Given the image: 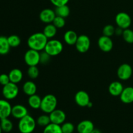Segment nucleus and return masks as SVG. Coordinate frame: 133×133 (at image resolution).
I'll list each match as a JSON object with an SVG mask.
<instances>
[{
	"label": "nucleus",
	"instance_id": "nucleus-30",
	"mask_svg": "<svg viewBox=\"0 0 133 133\" xmlns=\"http://www.w3.org/2000/svg\"><path fill=\"white\" fill-rule=\"evenodd\" d=\"M123 39L126 42L129 44L133 43V31L130 29L129 28L123 30V35H122Z\"/></svg>",
	"mask_w": 133,
	"mask_h": 133
},
{
	"label": "nucleus",
	"instance_id": "nucleus-5",
	"mask_svg": "<svg viewBox=\"0 0 133 133\" xmlns=\"http://www.w3.org/2000/svg\"><path fill=\"white\" fill-rule=\"evenodd\" d=\"M19 93V88L17 84L10 82L6 85L3 86L2 89V94L6 100H12L15 99Z\"/></svg>",
	"mask_w": 133,
	"mask_h": 133
},
{
	"label": "nucleus",
	"instance_id": "nucleus-6",
	"mask_svg": "<svg viewBox=\"0 0 133 133\" xmlns=\"http://www.w3.org/2000/svg\"><path fill=\"white\" fill-rule=\"evenodd\" d=\"M40 51L29 49L24 55V61L29 66H37L40 64Z\"/></svg>",
	"mask_w": 133,
	"mask_h": 133
},
{
	"label": "nucleus",
	"instance_id": "nucleus-8",
	"mask_svg": "<svg viewBox=\"0 0 133 133\" xmlns=\"http://www.w3.org/2000/svg\"><path fill=\"white\" fill-rule=\"evenodd\" d=\"M77 50L81 53H87L90 47V40L87 35H81L78 36L75 44Z\"/></svg>",
	"mask_w": 133,
	"mask_h": 133
},
{
	"label": "nucleus",
	"instance_id": "nucleus-20",
	"mask_svg": "<svg viewBox=\"0 0 133 133\" xmlns=\"http://www.w3.org/2000/svg\"><path fill=\"white\" fill-rule=\"evenodd\" d=\"M37 91V87L34 82L28 81L25 82L23 85V92L25 94L30 96L35 94Z\"/></svg>",
	"mask_w": 133,
	"mask_h": 133
},
{
	"label": "nucleus",
	"instance_id": "nucleus-18",
	"mask_svg": "<svg viewBox=\"0 0 133 133\" xmlns=\"http://www.w3.org/2000/svg\"><path fill=\"white\" fill-rule=\"evenodd\" d=\"M124 88L120 82H112L109 87V92L112 96H119Z\"/></svg>",
	"mask_w": 133,
	"mask_h": 133
},
{
	"label": "nucleus",
	"instance_id": "nucleus-28",
	"mask_svg": "<svg viewBox=\"0 0 133 133\" xmlns=\"http://www.w3.org/2000/svg\"><path fill=\"white\" fill-rule=\"evenodd\" d=\"M51 123V119L49 118V115L43 114L40 116L36 119V124L38 125L40 127H46L47 125Z\"/></svg>",
	"mask_w": 133,
	"mask_h": 133
},
{
	"label": "nucleus",
	"instance_id": "nucleus-10",
	"mask_svg": "<svg viewBox=\"0 0 133 133\" xmlns=\"http://www.w3.org/2000/svg\"><path fill=\"white\" fill-rule=\"evenodd\" d=\"M97 44L99 49L105 53L110 52L114 46V43L112 40L111 37H109L105 35H103L99 37Z\"/></svg>",
	"mask_w": 133,
	"mask_h": 133
},
{
	"label": "nucleus",
	"instance_id": "nucleus-14",
	"mask_svg": "<svg viewBox=\"0 0 133 133\" xmlns=\"http://www.w3.org/2000/svg\"><path fill=\"white\" fill-rule=\"evenodd\" d=\"M11 105L6 99H0V119L9 118L11 115Z\"/></svg>",
	"mask_w": 133,
	"mask_h": 133
},
{
	"label": "nucleus",
	"instance_id": "nucleus-3",
	"mask_svg": "<svg viewBox=\"0 0 133 133\" xmlns=\"http://www.w3.org/2000/svg\"><path fill=\"white\" fill-rule=\"evenodd\" d=\"M57 99L54 95L47 94L42 98L41 106L40 109L45 114H50L57 109Z\"/></svg>",
	"mask_w": 133,
	"mask_h": 133
},
{
	"label": "nucleus",
	"instance_id": "nucleus-40",
	"mask_svg": "<svg viewBox=\"0 0 133 133\" xmlns=\"http://www.w3.org/2000/svg\"><path fill=\"white\" fill-rule=\"evenodd\" d=\"M92 106H93V104H92V103L91 102V101H90V102L89 103H88V105H87V107H88V108H91V107H92Z\"/></svg>",
	"mask_w": 133,
	"mask_h": 133
},
{
	"label": "nucleus",
	"instance_id": "nucleus-13",
	"mask_svg": "<svg viewBox=\"0 0 133 133\" xmlns=\"http://www.w3.org/2000/svg\"><path fill=\"white\" fill-rule=\"evenodd\" d=\"M56 17L55 10L51 9H45L40 12L39 14V18L40 20L46 24L52 23Z\"/></svg>",
	"mask_w": 133,
	"mask_h": 133
},
{
	"label": "nucleus",
	"instance_id": "nucleus-27",
	"mask_svg": "<svg viewBox=\"0 0 133 133\" xmlns=\"http://www.w3.org/2000/svg\"><path fill=\"white\" fill-rule=\"evenodd\" d=\"M1 129L5 132H9L12 130L13 123L8 118L1 119L0 122Z\"/></svg>",
	"mask_w": 133,
	"mask_h": 133
},
{
	"label": "nucleus",
	"instance_id": "nucleus-33",
	"mask_svg": "<svg viewBox=\"0 0 133 133\" xmlns=\"http://www.w3.org/2000/svg\"><path fill=\"white\" fill-rule=\"evenodd\" d=\"M115 29L116 28L112 25H107L103 27V34L105 36L111 37L113 35H115Z\"/></svg>",
	"mask_w": 133,
	"mask_h": 133
},
{
	"label": "nucleus",
	"instance_id": "nucleus-32",
	"mask_svg": "<svg viewBox=\"0 0 133 133\" xmlns=\"http://www.w3.org/2000/svg\"><path fill=\"white\" fill-rule=\"evenodd\" d=\"M27 75L32 79H36L39 75V70L36 66H29L27 70Z\"/></svg>",
	"mask_w": 133,
	"mask_h": 133
},
{
	"label": "nucleus",
	"instance_id": "nucleus-22",
	"mask_svg": "<svg viewBox=\"0 0 133 133\" xmlns=\"http://www.w3.org/2000/svg\"><path fill=\"white\" fill-rule=\"evenodd\" d=\"M42 98L36 94L29 96L28 104L33 109H38L41 106Z\"/></svg>",
	"mask_w": 133,
	"mask_h": 133
},
{
	"label": "nucleus",
	"instance_id": "nucleus-2",
	"mask_svg": "<svg viewBox=\"0 0 133 133\" xmlns=\"http://www.w3.org/2000/svg\"><path fill=\"white\" fill-rule=\"evenodd\" d=\"M36 122L31 116L27 114L19 119L18 129L21 133H32L36 128Z\"/></svg>",
	"mask_w": 133,
	"mask_h": 133
},
{
	"label": "nucleus",
	"instance_id": "nucleus-38",
	"mask_svg": "<svg viewBox=\"0 0 133 133\" xmlns=\"http://www.w3.org/2000/svg\"><path fill=\"white\" fill-rule=\"evenodd\" d=\"M123 30L124 29L118 27L117 28L115 29V35H117V36H121V35H123Z\"/></svg>",
	"mask_w": 133,
	"mask_h": 133
},
{
	"label": "nucleus",
	"instance_id": "nucleus-25",
	"mask_svg": "<svg viewBox=\"0 0 133 133\" xmlns=\"http://www.w3.org/2000/svg\"><path fill=\"white\" fill-rule=\"evenodd\" d=\"M55 12L56 16L65 18L70 15V9L67 5H64L62 6H55Z\"/></svg>",
	"mask_w": 133,
	"mask_h": 133
},
{
	"label": "nucleus",
	"instance_id": "nucleus-21",
	"mask_svg": "<svg viewBox=\"0 0 133 133\" xmlns=\"http://www.w3.org/2000/svg\"><path fill=\"white\" fill-rule=\"evenodd\" d=\"M9 78L10 82L15 84H18L22 81L23 79V73L19 69L14 68L12 69L9 74Z\"/></svg>",
	"mask_w": 133,
	"mask_h": 133
},
{
	"label": "nucleus",
	"instance_id": "nucleus-4",
	"mask_svg": "<svg viewBox=\"0 0 133 133\" xmlns=\"http://www.w3.org/2000/svg\"><path fill=\"white\" fill-rule=\"evenodd\" d=\"M51 57L57 56L63 51V44L60 40L52 39L48 40L44 50Z\"/></svg>",
	"mask_w": 133,
	"mask_h": 133
},
{
	"label": "nucleus",
	"instance_id": "nucleus-41",
	"mask_svg": "<svg viewBox=\"0 0 133 133\" xmlns=\"http://www.w3.org/2000/svg\"><path fill=\"white\" fill-rule=\"evenodd\" d=\"M2 129H1V125H0V133H2Z\"/></svg>",
	"mask_w": 133,
	"mask_h": 133
},
{
	"label": "nucleus",
	"instance_id": "nucleus-17",
	"mask_svg": "<svg viewBox=\"0 0 133 133\" xmlns=\"http://www.w3.org/2000/svg\"><path fill=\"white\" fill-rule=\"evenodd\" d=\"M120 100L125 104H130L133 103V87H127L124 88L119 96Z\"/></svg>",
	"mask_w": 133,
	"mask_h": 133
},
{
	"label": "nucleus",
	"instance_id": "nucleus-24",
	"mask_svg": "<svg viewBox=\"0 0 133 133\" xmlns=\"http://www.w3.org/2000/svg\"><path fill=\"white\" fill-rule=\"evenodd\" d=\"M10 46L8 42L7 37L0 36V55H5L10 51Z\"/></svg>",
	"mask_w": 133,
	"mask_h": 133
},
{
	"label": "nucleus",
	"instance_id": "nucleus-36",
	"mask_svg": "<svg viewBox=\"0 0 133 133\" xmlns=\"http://www.w3.org/2000/svg\"><path fill=\"white\" fill-rule=\"evenodd\" d=\"M10 82V78H9V74H2L0 75V84L3 86L7 84Z\"/></svg>",
	"mask_w": 133,
	"mask_h": 133
},
{
	"label": "nucleus",
	"instance_id": "nucleus-34",
	"mask_svg": "<svg viewBox=\"0 0 133 133\" xmlns=\"http://www.w3.org/2000/svg\"><path fill=\"white\" fill-rule=\"evenodd\" d=\"M52 23H53L57 29L62 28V27H64L65 25H66V20H65L64 18L56 16V17L55 18L54 20L53 21Z\"/></svg>",
	"mask_w": 133,
	"mask_h": 133
},
{
	"label": "nucleus",
	"instance_id": "nucleus-19",
	"mask_svg": "<svg viewBox=\"0 0 133 133\" xmlns=\"http://www.w3.org/2000/svg\"><path fill=\"white\" fill-rule=\"evenodd\" d=\"M78 36H77V34L75 31H72V30H69L64 33V40L68 45H75L77 40Z\"/></svg>",
	"mask_w": 133,
	"mask_h": 133
},
{
	"label": "nucleus",
	"instance_id": "nucleus-15",
	"mask_svg": "<svg viewBox=\"0 0 133 133\" xmlns=\"http://www.w3.org/2000/svg\"><path fill=\"white\" fill-rule=\"evenodd\" d=\"M28 114V110L22 105H16L12 107L11 115L16 119H20Z\"/></svg>",
	"mask_w": 133,
	"mask_h": 133
},
{
	"label": "nucleus",
	"instance_id": "nucleus-11",
	"mask_svg": "<svg viewBox=\"0 0 133 133\" xmlns=\"http://www.w3.org/2000/svg\"><path fill=\"white\" fill-rule=\"evenodd\" d=\"M49 118L51 123L61 125L66 121V115L63 110L56 109L49 114Z\"/></svg>",
	"mask_w": 133,
	"mask_h": 133
},
{
	"label": "nucleus",
	"instance_id": "nucleus-29",
	"mask_svg": "<svg viewBox=\"0 0 133 133\" xmlns=\"http://www.w3.org/2000/svg\"><path fill=\"white\" fill-rule=\"evenodd\" d=\"M8 42L10 48H17L21 44V38L16 35H12L7 37Z\"/></svg>",
	"mask_w": 133,
	"mask_h": 133
},
{
	"label": "nucleus",
	"instance_id": "nucleus-39",
	"mask_svg": "<svg viewBox=\"0 0 133 133\" xmlns=\"http://www.w3.org/2000/svg\"><path fill=\"white\" fill-rule=\"evenodd\" d=\"M90 133H101V132L99 131V130L96 129H94L93 131H92Z\"/></svg>",
	"mask_w": 133,
	"mask_h": 133
},
{
	"label": "nucleus",
	"instance_id": "nucleus-37",
	"mask_svg": "<svg viewBox=\"0 0 133 133\" xmlns=\"http://www.w3.org/2000/svg\"><path fill=\"white\" fill-rule=\"evenodd\" d=\"M51 3L55 6H62V5H67L69 0H50Z\"/></svg>",
	"mask_w": 133,
	"mask_h": 133
},
{
	"label": "nucleus",
	"instance_id": "nucleus-31",
	"mask_svg": "<svg viewBox=\"0 0 133 133\" xmlns=\"http://www.w3.org/2000/svg\"><path fill=\"white\" fill-rule=\"evenodd\" d=\"M61 126L63 133H73L75 130V126L71 122H64Z\"/></svg>",
	"mask_w": 133,
	"mask_h": 133
},
{
	"label": "nucleus",
	"instance_id": "nucleus-23",
	"mask_svg": "<svg viewBox=\"0 0 133 133\" xmlns=\"http://www.w3.org/2000/svg\"><path fill=\"white\" fill-rule=\"evenodd\" d=\"M43 33L48 39L53 38L57 35V28L53 23H49V24H47L44 28Z\"/></svg>",
	"mask_w": 133,
	"mask_h": 133
},
{
	"label": "nucleus",
	"instance_id": "nucleus-26",
	"mask_svg": "<svg viewBox=\"0 0 133 133\" xmlns=\"http://www.w3.org/2000/svg\"><path fill=\"white\" fill-rule=\"evenodd\" d=\"M43 133H63L60 125L51 123L44 127Z\"/></svg>",
	"mask_w": 133,
	"mask_h": 133
},
{
	"label": "nucleus",
	"instance_id": "nucleus-12",
	"mask_svg": "<svg viewBox=\"0 0 133 133\" xmlns=\"http://www.w3.org/2000/svg\"><path fill=\"white\" fill-rule=\"evenodd\" d=\"M75 101L77 105L81 107H87L90 102V99L88 94L84 90H80L76 93L75 96Z\"/></svg>",
	"mask_w": 133,
	"mask_h": 133
},
{
	"label": "nucleus",
	"instance_id": "nucleus-16",
	"mask_svg": "<svg viewBox=\"0 0 133 133\" xmlns=\"http://www.w3.org/2000/svg\"><path fill=\"white\" fill-rule=\"evenodd\" d=\"M94 129V125L90 120H83L77 126L78 133H90Z\"/></svg>",
	"mask_w": 133,
	"mask_h": 133
},
{
	"label": "nucleus",
	"instance_id": "nucleus-9",
	"mask_svg": "<svg viewBox=\"0 0 133 133\" xmlns=\"http://www.w3.org/2000/svg\"><path fill=\"white\" fill-rule=\"evenodd\" d=\"M132 74V68L129 64H123L120 65L117 70V75L122 81H127L131 77Z\"/></svg>",
	"mask_w": 133,
	"mask_h": 133
},
{
	"label": "nucleus",
	"instance_id": "nucleus-7",
	"mask_svg": "<svg viewBox=\"0 0 133 133\" xmlns=\"http://www.w3.org/2000/svg\"><path fill=\"white\" fill-rule=\"evenodd\" d=\"M115 22L117 26L123 29L129 28L131 25L132 19L129 14L124 12H121L118 13L116 16Z\"/></svg>",
	"mask_w": 133,
	"mask_h": 133
},
{
	"label": "nucleus",
	"instance_id": "nucleus-35",
	"mask_svg": "<svg viewBox=\"0 0 133 133\" xmlns=\"http://www.w3.org/2000/svg\"><path fill=\"white\" fill-rule=\"evenodd\" d=\"M51 56L47 53L45 51L40 53V63L42 64H47L49 63L51 59Z\"/></svg>",
	"mask_w": 133,
	"mask_h": 133
},
{
	"label": "nucleus",
	"instance_id": "nucleus-1",
	"mask_svg": "<svg viewBox=\"0 0 133 133\" xmlns=\"http://www.w3.org/2000/svg\"><path fill=\"white\" fill-rule=\"evenodd\" d=\"M48 41V38L43 32H36L29 37L27 40V45L29 49L41 51L44 50Z\"/></svg>",
	"mask_w": 133,
	"mask_h": 133
}]
</instances>
